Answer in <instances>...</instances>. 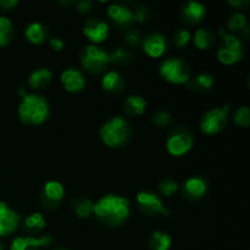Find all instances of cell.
I'll list each match as a JSON object with an SVG mask.
<instances>
[{
    "mask_svg": "<svg viewBox=\"0 0 250 250\" xmlns=\"http://www.w3.org/2000/svg\"><path fill=\"white\" fill-rule=\"evenodd\" d=\"M167 43L165 37L159 33H153L146 37L143 42V50L150 58H160L165 54Z\"/></svg>",
    "mask_w": 250,
    "mask_h": 250,
    "instance_id": "obj_13",
    "label": "cell"
},
{
    "mask_svg": "<svg viewBox=\"0 0 250 250\" xmlns=\"http://www.w3.org/2000/svg\"><path fill=\"white\" fill-rule=\"evenodd\" d=\"M193 137L186 131H176L166 141L167 153L172 156H183L192 149Z\"/></svg>",
    "mask_w": 250,
    "mask_h": 250,
    "instance_id": "obj_8",
    "label": "cell"
},
{
    "mask_svg": "<svg viewBox=\"0 0 250 250\" xmlns=\"http://www.w3.org/2000/svg\"><path fill=\"white\" fill-rule=\"evenodd\" d=\"M182 14L186 21L189 23H198L204 19L207 14V7L204 4L198 1H187L182 6Z\"/></svg>",
    "mask_w": 250,
    "mask_h": 250,
    "instance_id": "obj_16",
    "label": "cell"
},
{
    "mask_svg": "<svg viewBox=\"0 0 250 250\" xmlns=\"http://www.w3.org/2000/svg\"><path fill=\"white\" fill-rule=\"evenodd\" d=\"M65 195V188L58 181H48L44 185L43 197L45 198L46 202L49 203H59L62 200Z\"/></svg>",
    "mask_w": 250,
    "mask_h": 250,
    "instance_id": "obj_18",
    "label": "cell"
},
{
    "mask_svg": "<svg viewBox=\"0 0 250 250\" xmlns=\"http://www.w3.org/2000/svg\"><path fill=\"white\" fill-rule=\"evenodd\" d=\"M107 16L117 24L127 26L134 22L133 11L122 4H111L107 7Z\"/></svg>",
    "mask_w": 250,
    "mask_h": 250,
    "instance_id": "obj_14",
    "label": "cell"
},
{
    "mask_svg": "<svg viewBox=\"0 0 250 250\" xmlns=\"http://www.w3.org/2000/svg\"><path fill=\"white\" fill-rule=\"evenodd\" d=\"M19 4L17 0H0V6L4 9H11V7L16 6Z\"/></svg>",
    "mask_w": 250,
    "mask_h": 250,
    "instance_id": "obj_40",
    "label": "cell"
},
{
    "mask_svg": "<svg viewBox=\"0 0 250 250\" xmlns=\"http://www.w3.org/2000/svg\"><path fill=\"white\" fill-rule=\"evenodd\" d=\"M183 192L190 199H199L207 194L208 185L204 178L190 177L183 185Z\"/></svg>",
    "mask_w": 250,
    "mask_h": 250,
    "instance_id": "obj_15",
    "label": "cell"
},
{
    "mask_svg": "<svg viewBox=\"0 0 250 250\" xmlns=\"http://www.w3.org/2000/svg\"><path fill=\"white\" fill-rule=\"evenodd\" d=\"M0 250H2V246H1V243H0Z\"/></svg>",
    "mask_w": 250,
    "mask_h": 250,
    "instance_id": "obj_42",
    "label": "cell"
},
{
    "mask_svg": "<svg viewBox=\"0 0 250 250\" xmlns=\"http://www.w3.org/2000/svg\"><path fill=\"white\" fill-rule=\"evenodd\" d=\"M247 27V17L241 12H234L227 20V29L229 32H241Z\"/></svg>",
    "mask_w": 250,
    "mask_h": 250,
    "instance_id": "obj_28",
    "label": "cell"
},
{
    "mask_svg": "<svg viewBox=\"0 0 250 250\" xmlns=\"http://www.w3.org/2000/svg\"><path fill=\"white\" fill-rule=\"evenodd\" d=\"M133 17H134V21L141 22L142 23V22L146 21V17H148V10L143 6H139L138 9H137V11L133 12Z\"/></svg>",
    "mask_w": 250,
    "mask_h": 250,
    "instance_id": "obj_37",
    "label": "cell"
},
{
    "mask_svg": "<svg viewBox=\"0 0 250 250\" xmlns=\"http://www.w3.org/2000/svg\"><path fill=\"white\" fill-rule=\"evenodd\" d=\"M229 5H231V6H243V5L247 4L246 0H229Z\"/></svg>",
    "mask_w": 250,
    "mask_h": 250,
    "instance_id": "obj_41",
    "label": "cell"
},
{
    "mask_svg": "<svg viewBox=\"0 0 250 250\" xmlns=\"http://www.w3.org/2000/svg\"><path fill=\"white\" fill-rule=\"evenodd\" d=\"M124 106L127 114L139 116V115L144 114V111H146V102L141 95H129L125 100Z\"/></svg>",
    "mask_w": 250,
    "mask_h": 250,
    "instance_id": "obj_20",
    "label": "cell"
},
{
    "mask_svg": "<svg viewBox=\"0 0 250 250\" xmlns=\"http://www.w3.org/2000/svg\"><path fill=\"white\" fill-rule=\"evenodd\" d=\"M21 216L10 209L9 205L0 202V237H5L15 232L19 227Z\"/></svg>",
    "mask_w": 250,
    "mask_h": 250,
    "instance_id": "obj_10",
    "label": "cell"
},
{
    "mask_svg": "<svg viewBox=\"0 0 250 250\" xmlns=\"http://www.w3.org/2000/svg\"><path fill=\"white\" fill-rule=\"evenodd\" d=\"M212 36L211 32L207 28H199L195 31L194 36H193V42H194V45L197 46L200 50H207L210 45L212 44Z\"/></svg>",
    "mask_w": 250,
    "mask_h": 250,
    "instance_id": "obj_23",
    "label": "cell"
},
{
    "mask_svg": "<svg viewBox=\"0 0 250 250\" xmlns=\"http://www.w3.org/2000/svg\"><path fill=\"white\" fill-rule=\"evenodd\" d=\"M214 82V76L209 75V73H202V75H198L197 78H195V84L198 87L203 88V89H211Z\"/></svg>",
    "mask_w": 250,
    "mask_h": 250,
    "instance_id": "obj_35",
    "label": "cell"
},
{
    "mask_svg": "<svg viewBox=\"0 0 250 250\" xmlns=\"http://www.w3.org/2000/svg\"><path fill=\"white\" fill-rule=\"evenodd\" d=\"M99 136L105 146L110 148H119L128 141L131 136V127L124 117L115 116L103 125Z\"/></svg>",
    "mask_w": 250,
    "mask_h": 250,
    "instance_id": "obj_3",
    "label": "cell"
},
{
    "mask_svg": "<svg viewBox=\"0 0 250 250\" xmlns=\"http://www.w3.org/2000/svg\"><path fill=\"white\" fill-rule=\"evenodd\" d=\"M229 105H225L222 107H216L210 111L205 112L200 121V129L205 134H216L226 126L227 116H229Z\"/></svg>",
    "mask_w": 250,
    "mask_h": 250,
    "instance_id": "obj_6",
    "label": "cell"
},
{
    "mask_svg": "<svg viewBox=\"0 0 250 250\" xmlns=\"http://www.w3.org/2000/svg\"><path fill=\"white\" fill-rule=\"evenodd\" d=\"M129 202L116 194H107L93 205L95 216L109 226H120L129 216Z\"/></svg>",
    "mask_w": 250,
    "mask_h": 250,
    "instance_id": "obj_1",
    "label": "cell"
},
{
    "mask_svg": "<svg viewBox=\"0 0 250 250\" xmlns=\"http://www.w3.org/2000/svg\"><path fill=\"white\" fill-rule=\"evenodd\" d=\"M12 34V23L7 17L0 16V46L9 44Z\"/></svg>",
    "mask_w": 250,
    "mask_h": 250,
    "instance_id": "obj_29",
    "label": "cell"
},
{
    "mask_svg": "<svg viewBox=\"0 0 250 250\" xmlns=\"http://www.w3.org/2000/svg\"><path fill=\"white\" fill-rule=\"evenodd\" d=\"M56 250H67V249H56Z\"/></svg>",
    "mask_w": 250,
    "mask_h": 250,
    "instance_id": "obj_43",
    "label": "cell"
},
{
    "mask_svg": "<svg viewBox=\"0 0 250 250\" xmlns=\"http://www.w3.org/2000/svg\"><path fill=\"white\" fill-rule=\"evenodd\" d=\"M51 243L50 236H43L41 238L36 237H16L12 241L10 250H39L48 247Z\"/></svg>",
    "mask_w": 250,
    "mask_h": 250,
    "instance_id": "obj_12",
    "label": "cell"
},
{
    "mask_svg": "<svg viewBox=\"0 0 250 250\" xmlns=\"http://www.w3.org/2000/svg\"><path fill=\"white\" fill-rule=\"evenodd\" d=\"M49 45H50V48L53 49L54 51H61L63 45H65V43H63L62 39L60 38H51L50 41H49Z\"/></svg>",
    "mask_w": 250,
    "mask_h": 250,
    "instance_id": "obj_39",
    "label": "cell"
},
{
    "mask_svg": "<svg viewBox=\"0 0 250 250\" xmlns=\"http://www.w3.org/2000/svg\"><path fill=\"white\" fill-rule=\"evenodd\" d=\"M109 56L110 62L119 63V65H122L129 60V53L124 48H116L111 54H109Z\"/></svg>",
    "mask_w": 250,
    "mask_h": 250,
    "instance_id": "obj_33",
    "label": "cell"
},
{
    "mask_svg": "<svg viewBox=\"0 0 250 250\" xmlns=\"http://www.w3.org/2000/svg\"><path fill=\"white\" fill-rule=\"evenodd\" d=\"M81 63L90 73H99L104 71L110 63V56L99 46L90 44L84 49Z\"/></svg>",
    "mask_w": 250,
    "mask_h": 250,
    "instance_id": "obj_5",
    "label": "cell"
},
{
    "mask_svg": "<svg viewBox=\"0 0 250 250\" xmlns=\"http://www.w3.org/2000/svg\"><path fill=\"white\" fill-rule=\"evenodd\" d=\"M109 26L106 22L100 21L99 19H89L83 26V33L93 44L103 43L109 37Z\"/></svg>",
    "mask_w": 250,
    "mask_h": 250,
    "instance_id": "obj_9",
    "label": "cell"
},
{
    "mask_svg": "<svg viewBox=\"0 0 250 250\" xmlns=\"http://www.w3.org/2000/svg\"><path fill=\"white\" fill-rule=\"evenodd\" d=\"M45 225L46 222L41 212H33L28 217H26V220L23 222L24 229L31 232L41 231V229H43L45 227Z\"/></svg>",
    "mask_w": 250,
    "mask_h": 250,
    "instance_id": "obj_27",
    "label": "cell"
},
{
    "mask_svg": "<svg viewBox=\"0 0 250 250\" xmlns=\"http://www.w3.org/2000/svg\"><path fill=\"white\" fill-rule=\"evenodd\" d=\"M161 77L173 84H185L189 81V70L185 61L177 58L167 59L159 68Z\"/></svg>",
    "mask_w": 250,
    "mask_h": 250,
    "instance_id": "obj_4",
    "label": "cell"
},
{
    "mask_svg": "<svg viewBox=\"0 0 250 250\" xmlns=\"http://www.w3.org/2000/svg\"><path fill=\"white\" fill-rule=\"evenodd\" d=\"M219 33L222 37L221 48L229 49V50H243V43L238 37L234 34L226 33L224 28H220Z\"/></svg>",
    "mask_w": 250,
    "mask_h": 250,
    "instance_id": "obj_26",
    "label": "cell"
},
{
    "mask_svg": "<svg viewBox=\"0 0 250 250\" xmlns=\"http://www.w3.org/2000/svg\"><path fill=\"white\" fill-rule=\"evenodd\" d=\"M190 38H192V34L188 29H178L173 37V43L177 48H183L189 43Z\"/></svg>",
    "mask_w": 250,
    "mask_h": 250,
    "instance_id": "obj_32",
    "label": "cell"
},
{
    "mask_svg": "<svg viewBox=\"0 0 250 250\" xmlns=\"http://www.w3.org/2000/svg\"><path fill=\"white\" fill-rule=\"evenodd\" d=\"M233 122L239 127H249L250 125V111L249 107L242 106L236 111L233 116Z\"/></svg>",
    "mask_w": 250,
    "mask_h": 250,
    "instance_id": "obj_30",
    "label": "cell"
},
{
    "mask_svg": "<svg viewBox=\"0 0 250 250\" xmlns=\"http://www.w3.org/2000/svg\"><path fill=\"white\" fill-rule=\"evenodd\" d=\"M27 41L32 44H42L45 39V28L41 22H32L24 29Z\"/></svg>",
    "mask_w": 250,
    "mask_h": 250,
    "instance_id": "obj_21",
    "label": "cell"
},
{
    "mask_svg": "<svg viewBox=\"0 0 250 250\" xmlns=\"http://www.w3.org/2000/svg\"><path fill=\"white\" fill-rule=\"evenodd\" d=\"M125 39H126L127 44H129L131 46H137L141 43V33L137 29H131L126 33Z\"/></svg>",
    "mask_w": 250,
    "mask_h": 250,
    "instance_id": "obj_36",
    "label": "cell"
},
{
    "mask_svg": "<svg viewBox=\"0 0 250 250\" xmlns=\"http://www.w3.org/2000/svg\"><path fill=\"white\" fill-rule=\"evenodd\" d=\"M217 59L224 65H233L243 59V50H229V49L220 48L217 50Z\"/></svg>",
    "mask_w": 250,
    "mask_h": 250,
    "instance_id": "obj_25",
    "label": "cell"
},
{
    "mask_svg": "<svg viewBox=\"0 0 250 250\" xmlns=\"http://www.w3.org/2000/svg\"><path fill=\"white\" fill-rule=\"evenodd\" d=\"M92 6H93V2L90 1V0H82V1H78L77 4H76V7H77L78 12H81V14H85V12H88L90 9H92Z\"/></svg>",
    "mask_w": 250,
    "mask_h": 250,
    "instance_id": "obj_38",
    "label": "cell"
},
{
    "mask_svg": "<svg viewBox=\"0 0 250 250\" xmlns=\"http://www.w3.org/2000/svg\"><path fill=\"white\" fill-rule=\"evenodd\" d=\"M63 88L70 93H78L84 89L85 80L82 72L76 68H67L60 76Z\"/></svg>",
    "mask_w": 250,
    "mask_h": 250,
    "instance_id": "obj_11",
    "label": "cell"
},
{
    "mask_svg": "<svg viewBox=\"0 0 250 250\" xmlns=\"http://www.w3.org/2000/svg\"><path fill=\"white\" fill-rule=\"evenodd\" d=\"M124 77L117 71H109L102 78V87L110 93H117L124 88Z\"/></svg>",
    "mask_w": 250,
    "mask_h": 250,
    "instance_id": "obj_19",
    "label": "cell"
},
{
    "mask_svg": "<svg viewBox=\"0 0 250 250\" xmlns=\"http://www.w3.org/2000/svg\"><path fill=\"white\" fill-rule=\"evenodd\" d=\"M178 187H180L178 183L176 181L170 180V178H166L159 183V189H160L161 194H164L165 197H171L172 194H175L178 190Z\"/></svg>",
    "mask_w": 250,
    "mask_h": 250,
    "instance_id": "obj_31",
    "label": "cell"
},
{
    "mask_svg": "<svg viewBox=\"0 0 250 250\" xmlns=\"http://www.w3.org/2000/svg\"><path fill=\"white\" fill-rule=\"evenodd\" d=\"M136 200L138 207L146 214H163L164 216H168L170 215V211L165 208L163 200L155 193L149 192V190H143V192H139L137 194Z\"/></svg>",
    "mask_w": 250,
    "mask_h": 250,
    "instance_id": "obj_7",
    "label": "cell"
},
{
    "mask_svg": "<svg viewBox=\"0 0 250 250\" xmlns=\"http://www.w3.org/2000/svg\"><path fill=\"white\" fill-rule=\"evenodd\" d=\"M51 78H53V73L50 72V70L45 67H42L33 71L29 75L28 84L33 89H42V88L46 87L50 83Z\"/></svg>",
    "mask_w": 250,
    "mask_h": 250,
    "instance_id": "obj_17",
    "label": "cell"
},
{
    "mask_svg": "<svg viewBox=\"0 0 250 250\" xmlns=\"http://www.w3.org/2000/svg\"><path fill=\"white\" fill-rule=\"evenodd\" d=\"M93 205H94V203L89 199H85V198H78L72 203L73 211L81 219H87L93 214Z\"/></svg>",
    "mask_w": 250,
    "mask_h": 250,
    "instance_id": "obj_24",
    "label": "cell"
},
{
    "mask_svg": "<svg viewBox=\"0 0 250 250\" xmlns=\"http://www.w3.org/2000/svg\"><path fill=\"white\" fill-rule=\"evenodd\" d=\"M19 116L26 125H42L49 117V103L43 95L26 94L19 106Z\"/></svg>",
    "mask_w": 250,
    "mask_h": 250,
    "instance_id": "obj_2",
    "label": "cell"
},
{
    "mask_svg": "<svg viewBox=\"0 0 250 250\" xmlns=\"http://www.w3.org/2000/svg\"><path fill=\"white\" fill-rule=\"evenodd\" d=\"M172 247V238L163 231L153 232L149 241L150 250H170Z\"/></svg>",
    "mask_w": 250,
    "mask_h": 250,
    "instance_id": "obj_22",
    "label": "cell"
},
{
    "mask_svg": "<svg viewBox=\"0 0 250 250\" xmlns=\"http://www.w3.org/2000/svg\"><path fill=\"white\" fill-rule=\"evenodd\" d=\"M172 121H173V117L171 116V114H168L167 111H163V110L155 112L153 116L154 125H156V126L159 127L168 126V125L172 124Z\"/></svg>",
    "mask_w": 250,
    "mask_h": 250,
    "instance_id": "obj_34",
    "label": "cell"
}]
</instances>
